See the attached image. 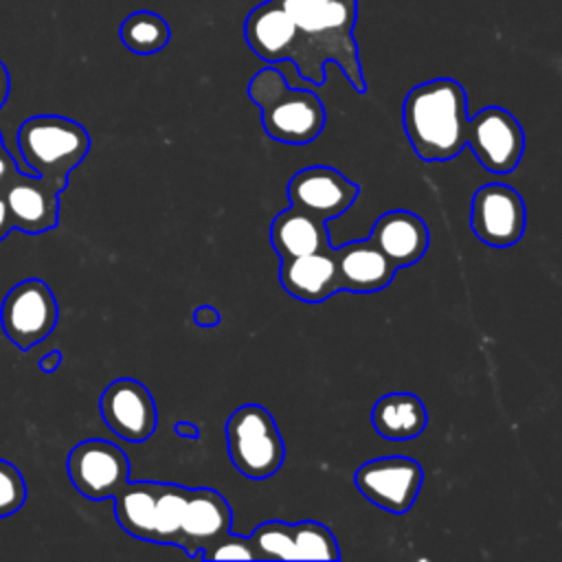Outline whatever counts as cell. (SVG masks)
I'll list each match as a JSON object with an SVG mask.
<instances>
[{
	"mask_svg": "<svg viewBox=\"0 0 562 562\" xmlns=\"http://www.w3.org/2000/svg\"><path fill=\"white\" fill-rule=\"evenodd\" d=\"M270 241L281 261L331 248L327 222L292 204L274 215L270 224Z\"/></svg>",
	"mask_w": 562,
	"mask_h": 562,
	"instance_id": "obj_20",
	"label": "cell"
},
{
	"mask_svg": "<svg viewBox=\"0 0 562 562\" xmlns=\"http://www.w3.org/2000/svg\"><path fill=\"white\" fill-rule=\"evenodd\" d=\"M468 99L457 79L439 77L408 90L402 105V125L417 158L446 162L465 147Z\"/></svg>",
	"mask_w": 562,
	"mask_h": 562,
	"instance_id": "obj_2",
	"label": "cell"
},
{
	"mask_svg": "<svg viewBox=\"0 0 562 562\" xmlns=\"http://www.w3.org/2000/svg\"><path fill=\"white\" fill-rule=\"evenodd\" d=\"M226 450L239 474L252 481L270 479L285 459V446L274 417L261 404H244L226 419Z\"/></svg>",
	"mask_w": 562,
	"mask_h": 562,
	"instance_id": "obj_6",
	"label": "cell"
},
{
	"mask_svg": "<svg viewBox=\"0 0 562 562\" xmlns=\"http://www.w3.org/2000/svg\"><path fill=\"white\" fill-rule=\"evenodd\" d=\"M299 29V44L292 57L299 75L314 83H325V66L334 61L356 92H364L353 26L358 18L356 0H277Z\"/></svg>",
	"mask_w": 562,
	"mask_h": 562,
	"instance_id": "obj_1",
	"label": "cell"
},
{
	"mask_svg": "<svg viewBox=\"0 0 562 562\" xmlns=\"http://www.w3.org/2000/svg\"><path fill=\"white\" fill-rule=\"evenodd\" d=\"M40 369L44 371V373H53V371H57L59 369V364H61V351H48L46 356H42L40 358Z\"/></svg>",
	"mask_w": 562,
	"mask_h": 562,
	"instance_id": "obj_29",
	"label": "cell"
},
{
	"mask_svg": "<svg viewBox=\"0 0 562 562\" xmlns=\"http://www.w3.org/2000/svg\"><path fill=\"white\" fill-rule=\"evenodd\" d=\"M24 501L26 483L20 470L7 459H0V518L13 516L18 509H22Z\"/></svg>",
	"mask_w": 562,
	"mask_h": 562,
	"instance_id": "obj_25",
	"label": "cell"
},
{
	"mask_svg": "<svg viewBox=\"0 0 562 562\" xmlns=\"http://www.w3.org/2000/svg\"><path fill=\"white\" fill-rule=\"evenodd\" d=\"M57 316L55 294L42 279L15 283L0 305L2 331L20 351H29L48 338L57 325Z\"/></svg>",
	"mask_w": 562,
	"mask_h": 562,
	"instance_id": "obj_7",
	"label": "cell"
},
{
	"mask_svg": "<svg viewBox=\"0 0 562 562\" xmlns=\"http://www.w3.org/2000/svg\"><path fill=\"white\" fill-rule=\"evenodd\" d=\"M11 231H13V226H11L7 206H4V202H2V198H0V241H2Z\"/></svg>",
	"mask_w": 562,
	"mask_h": 562,
	"instance_id": "obj_32",
	"label": "cell"
},
{
	"mask_svg": "<svg viewBox=\"0 0 562 562\" xmlns=\"http://www.w3.org/2000/svg\"><path fill=\"white\" fill-rule=\"evenodd\" d=\"M233 512L228 501L213 487H189L182 518H180V540L189 558H200V551L217 540L222 533L231 531Z\"/></svg>",
	"mask_w": 562,
	"mask_h": 562,
	"instance_id": "obj_15",
	"label": "cell"
},
{
	"mask_svg": "<svg viewBox=\"0 0 562 562\" xmlns=\"http://www.w3.org/2000/svg\"><path fill=\"white\" fill-rule=\"evenodd\" d=\"M173 432L180 435L182 439H198L200 437V428L193 422H178L173 426Z\"/></svg>",
	"mask_w": 562,
	"mask_h": 562,
	"instance_id": "obj_30",
	"label": "cell"
},
{
	"mask_svg": "<svg viewBox=\"0 0 562 562\" xmlns=\"http://www.w3.org/2000/svg\"><path fill=\"white\" fill-rule=\"evenodd\" d=\"M66 470L75 490L90 501L114 498L130 481L127 454L105 439L79 441L68 452Z\"/></svg>",
	"mask_w": 562,
	"mask_h": 562,
	"instance_id": "obj_10",
	"label": "cell"
},
{
	"mask_svg": "<svg viewBox=\"0 0 562 562\" xmlns=\"http://www.w3.org/2000/svg\"><path fill=\"white\" fill-rule=\"evenodd\" d=\"M358 195L360 187L327 165L305 167L288 182L290 204L325 222L349 211Z\"/></svg>",
	"mask_w": 562,
	"mask_h": 562,
	"instance_id": "obj_14",
	"label": "cell"
},
{
	"mask_svg": "<svg viewBox=\"0 0 562 562\" xmlns=\"http://www.w3.org/2000/svg\"><path fill=\"white\" fill-rule=\"evenodd\" d=\"M193 323L200 327H215L220 323V312L213 305H200L193 312Z\"/></svg>",
	"mask_w": 562,
	"mask_h": 562,
	"instance_id": "obj_27",
	"label": "cell"
},
{
	"mask_svg": "<svg viewBox=\"0 0 562 562\" xmlns=\"http://www.w3.org/2000/svg\"><path fill=\"white\" fill-rule=\"evenodd\" d=\"M18 154L26 171L64 191L70 171L90 151V134L68 116L37 114L26 119L15 134Z\"/></svg>",
	"mask_w": 562,
	"mask_h": 562,
	"instance_id": "obj_4",
	"label": "cell"
},
{
	"mask_svg": "<svg viewBox=\"0 0 562 562\" xmlns=\"http://www.w3.org/2000/svg\"><path fill=\"white\" fill-rule=\"evenodd\" d=\"M353 483L375 507L389 514H406L419 496L424 470L404 454L378 457L356 470Z\"/></svg>",
	"mask_w": 562,
	"mask_h": 562,
	"instance_id": "obj_8",
	"label": "cell"
},
{
	"mask_svg": "<svg viewBox=\"0 0 562 562\" xmlns=\"http://www.w3.org/2000/svg\"><path fill=\"white\" fill-rule=\"evenodd\" d=\"M281 288L296 301L323 303L340 292V277L331 248L283 259L279 266Z\"/></svg>",
	"mask_w": 562,
	"mask_h": 562,
	"instance_id": "obj_18",
	"label": "cell"
},
{
	"mask_svg": "<svg viewBox=\"0 0 562 562\" xmlns=\"http://www.w3.org/2000/svg\"><path fill=\"white\" fill-rule=\"evenodd\" d=\"M255 558L279 562V560H292V529L290 522L283 520H268L255 527V531L248 536Z\"/></svg>",
	"mask_w": 562,
	"mask_h": 562,
	"instance_id": "obj_24",
	"label": "cell"
},
{
	"mask_svg": "<svg viewBox=\"0 0 562 562\" xmlns=\"http://www.w3.org/2000/svg\"><path fill=\"white\" fill-rule=\"evenodd\" d=\"M99 413L105 426L130 443H143L156 428V402L149 389L132 378H119L99 397Z\"/></svg>",
	"mask_w": 562,
	"mask_h": 562,
	"instance_id": "obj_13",
	"label": "cell"
},
{
	"mask_svg": "<svg viewBox=\"0 0 562 562\" xmlns=\"http://www.w3.org/2000/svg\"><path fill=\"white\" fill-rule=\"evenodd\" d=\"M465 147H470L483 169L509 173L525 151V132L518 119L505 108L490 105L468 119Z\"/></svg>",
	"mask_w": 562,
	"mask_h": 562,
	"instance_id": "obj_9",
	"label": "cell"
},
{
	"mask_svg": "<svg viewBox=\"0 0 562 562\" xmlns=\"http://www.w3.org/2000/svg\"><path fill=\"white\" fill-rule=\"evenodd\" d=\"M525 202L520 193L503 182H490L474 191L470 202V228L492 248H509L525 233Z\"/></svg>",
	"mask_w": 562,
	"mask_h": 562,
	"instance_id": "obj_11",
	"label": "cell"
},
{
	"mask_svg": "<svg viewBox=\"0 0 562 562\" xmlns=\"http://www.w3.org/2000/svg\"><path fill=\"white\" fill-rule=\"evenodd\" d=\"M248 97L259 108L263 132L285 145H307L325 127L323 101L312 90L290 88L274 66L257 70L248 83Z\"/></svg>",
	"mask_w": 562,
	"mask_h": 562,
	"instance_id": "obj_3",
	"label": "cell"
},
{
	"mask_svg": "<svg viewBox=\"0 0 562 562\" xmlns=\"http://www.w3.org/2000/svg\"><path fill=\"white\" fill-rule=\"evenodd\" d=\"M200 560H257V558H255L250 538L226 531L200 551Z\"/></svg>",
	"mask_w": 562,
	"mask_h": 562,
	"instance_id": "obj_26",
	"label": "cell"
},
{
	"mask_svg": "<svg viewBox=\"0 0 562 562\" xmlns=\"http://www.w3.org/2000/svg\"><path fill=\"white\" fill-rule=\"evenodd\" d=\"M187 494L189 487L178 483L127 481L112 498L116 522L138 540L178 547Z\"/></svg>",
	"mask_w": 562,
	"mask_h": 562,
	"instance_id": "obj_5",
	"label": "cell"
},
{
	"mask_svg": "<svg viewBox=\"0 0 562 562\" xmlns=\"http://www.w3.org/2000/svg\"><path fill=\"white\" fill-rule=\"evenodd\" d=\"M331 252L340 277V290L345 292L384 290L397 272V268L386 259L371 237L347 241L331 248Z\"/></svg>",
	"mask_w": 562,
	"mask_h": 562,
	"instance_id": "obj_19",
	"label": "cell"
},
{
	"mask_svg": "<svg viewBox=\"0 0 562 562\" xmlns=\"http://www.w3.org/2000/svg\"><path fill=\"white\" fill-rule=\"evenodd\" d=\"M244 37L259 59L279 64L285 59L292 61L299 44V29L277 0H266L248 13Z\"/></svg>",
	"mask_w": 562,
	"mask_h": 562,
	"instance_id": "obj_16",
	"label": "cell"
},
{
	"mask_svg": "<svg viewBox=\"0 0 562 562\" xmlns=\"http://www.w3.org/2000/svg\"><path fill=\"white\" fill-rule=\"evenodd\" d=\"M9 92H11V75H9L7 66H4V61H0V108L9 99Z\"/></svg>",
	"mask_w": 562,
	"mask_h": 562,
	"instance_id": "obj_31",
	"label": "cell"
},
{
	"mask_svg": "<svg viewBox=\"0 0 562 562\" xmlns=\"http://www.w3.org/2000/svg\"><path fill=\"white\" fill-rule=\"evenodd\" d=\"M119 37L127 50L154 55L169 44L171 29L167 20L154 11H134L121 22Z\"/></svg>",
	"mask_w": 562,
	"mask_h": 562,
	"instance_id": "obj_22",
	"label": "cell"
},
{
	"mask_svg": "<svg viewBox=\"0 0 562 562\" xmlns=\"http://www.w3.org/2000/svg\"><path fill=\"white\" fill-rule=\"evenodd\" d=\"M369 237L397 270L417 263L426 255L430 244L426 222L413 211L404 209L382 213L373 222Z\"/></svg>",
	"mask_w": 562,
	"mask_h": 562,
	"instance_id": "obj_17",
	"label": "cell"
},
{
	"mask_svg": "<svg viewBox=\"0 0 562 562\" xmlns=\"http://www.w3.org/2000/svg\"><path fill=\"white\" fill-rule=\"evenodd\" d=\"M0 147H4V143H2V134H0Z\"/></svg>",
	"mask_w": 562,
	"mask_h": 562,
	"instance_id": "obj_33",
	"label": "cell"
},
{
	"mask_svg": "<svg viewBox=\"0 0 562 562\" xmlns=\"http://www.w3.org/2000/svg\"><path fill=\"white\" fill-rule=\"evenodd\" d=\"M371 424L389 441H408L424 432L428 413L424 402L413 393H386L373 404Z\"/></svg>",
	"mask_w": 562,
	"mask_h": 562,
	"instance_id": "obj_21",
	"label": "cell"
},
{
	"mask_svg": "<svg viewBox=\"0 0 562 562\" xmlns=\"http://www.w3.org/2000/svg\"><path fill=\"white\" fill-rule=\"evenodd\" d=\"M59 189L31 171L15 169L0 182V198L7 206L13 231L40 235L59 222Z\"/></svg>",
	"mask_w": 562,
	"mask_h": 562,
	"instance_id": "obj_12",
	"label": "cell"
},
{
	"mask_svg": "<svg viewBox=\"0 0 562 562\" xmlns=\"http://www.w3.org/2000/svg\"><path fill=\"white\" fill-rule=\"evenodd\" d=\"M15 169H18L15 158L7 151V147H0V182H4Z\"/></svg>",
	"mask_w": 562,
	"mask_h": 562,
	"instance_id": "obj_28",
	"label": "cell"
},
{
	"mask_svg": "<svg viewBox=\"0 0 562 562\" xmlns=\"http://www.w3.org/2000/svg\"><path fill=\"white\" fill-rule=\"evenodd\" d=\"M292 529V560H340L338 540L329 527L316 520H301Z\"/></svg>",
	"mask_w": 562,
	"mask_h": 562,
	"instance_id": "obj_23",
	"label": "cell"
}]
</instances>
